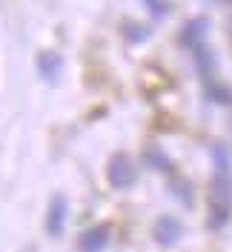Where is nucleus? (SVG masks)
I'll use <instances>...</instances> for the list:
<instances>
[{
	"instance_id": "obj_1",
	"label": "nucleus",
	"mask_w": 232,
	"mask_h": 252,
	"mask_svg": "<svg viewBox=\"0 0 232 252\" xmlns=\"http://www.w3.org/2000/svg\"><path fill=\"white\" fill-rule=\"evenodd\" d=\"M215 181H212V189H209V226H221L227 223L232 209V175H230V160H227V152L224 149H215Z\"/></svg>"
},
{
	"instance_id": "obj_2",
	"label": "nucleus",
	"mask_w": 232,
	"mask_h": 252,
	"mask_svg": "<svg viewBox=\"0 0 232 252\" xmlns=\"http://www.w3.org/2000/svg\"><path fill=\"white\" fill-rule=\"evenodd\" d=\"M106 178H109L112 187L126 189L132 181H135V166H132V160H129L126 155H115L112 160H109V166H106Z\"/></svg>"
},
{
	"instance_id": "obj_3",
	"label": "nucleus",
	"mask_w": 232,
	"mask_h": 252,
	"mask_svg": "<svg viewBox=\"0 0 232 252\" xmlns=\"http://www.w3.org/2000/svg\"><path fill=\"white\" fill-rule=\"evenodd\" d=\"M178 235H181V220H175V218H158V223H155V241L158 244H175L178 241Z\"/></svg>"
},
{
	"instance_id": "obj_4",
	"label": "nucleus",
	"mask_w": 232,
	"mask_h": 252,
	"mask_svg": "<svg viewBox=\"0 0 232 252\" xmlns=\"http://www.w3.org/2000/svg\"><path fill=\"white\" fill-rule=\"evenodd\" d=\"M109 241V229L106 226H92L80 235V252H100Z\"/></svg>"
},
{
	"instance_id": "obj_5",
	"label": "nucleus",
	"mask_w": 232,
	"mask_h": 252,
	"mask_svg": "<svg viewBox=\"0 0 232 252\" xmlns=\"http://www.w3.org/2000/svg\"><path fill=\"white\" fill-rule=\"evenodd\" d=\"M63 220H66V201H63L61 195L52 201V206H49V218H46V229L49 235H58L63 229Z\"/></svg>"
},
{
	"instance_id": "obj_6",
	"label": "nucleus",
	"mask_w": 232,
	"mask_h": 252,
	"mask_svg": "<svg viewBox=\"0 0 232 252\" xmlns=\"http://www.w3.org/2000/svg\"><path fill=\"white\" fill-rule=\"evenodd\" d=\"M206 32V20H192V23H186V29L181 32V43H186V46H198L201 43V34Z\"/></svg>"
},
{
	"instance_id": "obj_7",
	"label": "nucleus",
	"mask_w": 232,
	"mask_h": 252,
	"mask_svg": "<svg viewBox=\"0 0 232 252\" xmlns=\"http://www.w3.org/2000/svg\"><path fill=\"white\" fill-rule=\"evenodd\" d=\"M40 66H43V75L52 78V75H55V69L61 66V61H58V58H52V55H43V58H40Z\"/></svg>"
}]
</instances>
